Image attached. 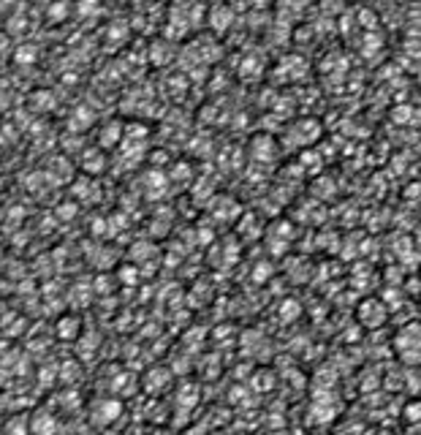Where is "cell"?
<instances>
[{
  "label": "cell",
  "instance_id": "obj_9",
  "mask_svg": "<svg viewBox=\"0 0 421 435\" xmlns=\"http://www.w3.org/2000/svg\"><path fill=\"white\" fill-rule=\"evenodd\" d=\"M3 435H30V416L27 414H11L3 422Z\"/></svg>",
  "mask_w": 421,
  "mask_h": 435
},
{
  "label": "cell",
  "instance_id": "obj_19",
  "mask_svg": "<svg viewBox=\"0 0 421 435\" xmlns=\"http://www.w3.org/2000/svg\"><path fill=\"white\" fill-rule=\"evenodd\" d=\"M14 3H16V0H0V14H5V19L14 16L16 11H22V8H16Z\"/></svg>",
  "mask_w": 421,
  "mask_h": 435
},
{
  "label": "cell",
  "instance_id": "obj_21",
  "mask_svg": "<svg viewBox=\"0 0 421 435\" xmlns=\"http://www.w3.org/2000/svg\"><path fill=\"white\" fill-rule=\"evenodd\" d=\"M3 261H5V256H3V245H0V270H3Z\"/></svg>",
  "mask_w": 421,
  "mask_h": 435
},
{
  "label": "cell",
  "instance_id": "obj_4",
  "mask_svg": "<svg viewBox=\"0 0 421 435\" xmlns=\"http://www.w3.org/2000/svg\"><path fill=\"white\" fill-rule=\"evenodd\" d=\"M386 316H389V310H386L378 299H367V302H361V307H359V321H361L364 327H370V329H378V327L386 321Z\"/></svg>",
  "mask_w": 421,
  "mask_h": 435
},
{
  "label": "cell",
  "instance_id": "obj_1",
  "mask_svg": "<svg viewBox=\"0 0 421 435\" xmlns=\"http://www.w3.org/2000/svg\"><path fill=\"white\" fill-rule=\"evenodd\" d=\"M120 416H123V400L115 397V395L95 397V400L87 405V419H90L95 427H112Z\"/></svg>",
  "mask_w": 421,
  "mask_h": 435
},
{
  "label": "cell",
  "instance_id": "obj_10",
  "mask_svg": "<svg viewBox=\"0 0 421 435\" xmlns=\"http://www.w3.org/2000/svg\"><path fill=\"white\" fill-rule=\"evenodd\" d=\"M47 174H49V180H52L55 185H60V183H69V180H71V163L66 161V158H55V161L49 163Z\"/></svg>",
  "mask_w": 421,
  "mask_h": 435
},
{
  "label": "cell",
  "instance_id": "obj_3",
  "mask_svg": "<svg viewBox=\"0 0 421 435\" xmlns=\"http://www.w3.org/2000/svg\"><path fill=\"white\" fill-rule=\"evenodd\" d=\"M60 433V422L49 408H38L30 416V435H58Z\"/></svg>",
  "mask_w": 421,
  "mask_h": 435
},
{
  "label": "cell",
  "instance_id": "obj_2",
  "mask_svg": "<svg viewBox=\"0 0 421 435\" xmlns=\"http://www.w3.org/2000/svg\"><path fill=\"white\" fill-rule=\"evenodd\" d=\"M397 357L408 364H421V324H408L394 338Z\"/></svg>",
  "mask_w": 421,
  "mask_h": 435
},
{
  "label": "cell",
  "instance_id": "obj_16",
  "mask_svg": "<svg viewBox=\"0 0 421 435\" xmlns=\"http://www.w3.org/2000/svg\"><path fill=\"white\" fill-rule=\"evenodd\" d=\"M228 19H231L228 8H215V11H212V16H210V25L215 27V30H226Z\"/></svg>",
  "mask_w": 421,
  "mask_h": 435
},
{
  "label": "cell",
  "instance_id": "obj_7",
  "mask_svg": "<svg viewBox=\"0 0 421 435\" xmlns=\"http://www.w3.org/2000/svg\"><path fill=\"white\" fill-rule=\"evenodd\" d=\"M169 381H171V373L166 367H149L144 375V389L149 395H160L169 389Z\"/></svg>",
  "mask_w": 421,
  "mask_h": 435
},
{
  "label": "cell",
  "instance_id": "obj_15",
  "mask_svg": "<svg viewBox=\"0 0 421 435\" xmlns=\"http://www.w3.org/2000/svg\"><path fill=\"white\" fill-rule=\"evenodd\" d=\"M5 25H8V33H11V36H19L22 30H27V19L22 16V11H16L14 16H8Z\"/></svg>",
  "mask_w": 421,
  "mask_h": 435
},
{
  "label": "cell",
  "instance_id": "obj_14",
  "mask_svg": "<svg viewBox=\"0 0 421 435\" xmlns=\"http://www.w3.org/2000/svg\"><path fill=\"white\" fill-rule=\"evenodd\" d=\"M30 106L38 109V112H49V109L55 106V98H52V93H47V90H36V93L30 95Z\"/></svg>",
  "mask_w": 421,
  "mask_h": 435
},
{
  "label": "cell",
  "instance_id": "obj_17",
  "mask_svg": "<svg viewBox=\"0 0 421 435\" xmlns=\"http://www.w3.org/2000/svg\"><path fill=\"white\" fill-rule=\"evenodd\" d=\"M95 11H98V0H79V8H76L79 16H87V14H95Z\"/></svg>",
  "mask_w": 421,
  "mask_h": 435
},
{
  "label": "cell",
  "instance_id": "obj_18",
  "mask_svg": "<svg viewBox=\"0 0 421 435\" xmlns=\"http://www.w3.org/2000/svg\"><path fill=\"white\" fill-rule=\"evenodd\" d=\"M73 215H76V204H73V202H63V204L58 207V217H60V220H71Z\"/></svg>",
  "mask_w": 421,
  "mask_h": 435
},
{
  "label": "cell",
  "instance_id": "obj_20",
  "mask_svg": "<svg viewBox=\"0 0 421 435\" xmlns=\"http://www.w3.org/2000/svg\"><path fill=\"white\" fill-rule=\"evenodd\" d=\"M120 281L123 283H136V270L134 267H123L120 270Z\"/></svg>",
  "mask_w": 421,
  "mask_h": 435
},
{
  "label": "cell",
  "instance_id": "obj_22",
  "mask_svg": "<svg viewBox=\"0 0 421 435\" xmlns=\"http://www.w3.org/2000/svg\"><path fill=\"white\" fill-rule=\"evenodd\" d=\"M106 435H120V433H106Z\"/></svg>",
  "mask_w": 421,
  "mask_h": 435
},
{
  "label": "cell",
  "instance_id": "obj_5",
  "mask_svg": "<svg viewBox=\"0 0 421 435\" xmlns=\"http://www.w3.org/2000/svg\"><path fill=\"white\" fill-rule=\"evenodd\" d=\"M79 166H82V172H84V174H90V177L101 174V172L106 169V155H104V150H101V147H90V150H82Z\"/></svg>",
  "mask_w": 421,
  "mask_h": 435
},
{
  "label": "cell",
  "instance_id": "obj_12",
  "mask_svg": "<svg viewBox=\"0 0 421 435\" xmlns=\"http://www.w3.org/2000/svg\"><path fill=\"white\" fill-rule=\"evenodd\" d=\"M93 126V112L87 109V106H79L76 112H73V117L69 120V128L71 131H87Z\"/></svg>",
  "mask_w": 421,
  "mask_h": 435
},
{
  "label": "cell",
  "instance_id": "obj_13",
  "mask_svg": "<svg viewBox=\"0 0 421 435\" xmlns=\"http://www.w3.org/2000/svg\"><path fill=\"white\" fill-rule=\"evenodd\" d=\"M69 14H71L69 0H55V3L47 5V19H49V22H63Z\"/></svg>",
  "mask_w": 421,
  "mask_h": 435
},
{
  "label": "cell",
  "instance_id": "obj_6",
  "mask_svg": "<svg viewBox=\"0 0 421 435\" xmlns=\"http://www.w3.org/2000/svg\"><path fill=\"white\" fill-rule=\"evenodd\" d=\"M55 332H58V338L60 340H71V343H76L79 338H82V318L79 316H73V313H66V316H60L58 318V327H55Z\"/></svg>",
  "mask_w": 421,
  "mask_h": 435
},
{
  "label": "cell",
  "instance_id": "obj_8",
  "mask_svg": "<svg viewBox=\"0 0 421 435\" xmlns=\"http://www.w3.org/2000/svg\"><path fill=\"white\" fill-rule=\"evenodd\" d=\"M123 139H125L123 123H106V126L98 131V147H101V150H112V147L120 145Z\"/></svg>",
  "mask_w": 421,
  "mask_h": 435
},
{
  "label": "cell",
  "instance_id": "obj_11",
  "mask_svg": "<svg viewBox=\"0 0 421 435\" xmlns=\"http://www.w3.org/2000/svg\"><path fill=\"white\" fill-rule=\"evenodd\" d=\"M36 60H38V47H33V44H19V47L14 49V63H16V66L27 69V66H33Z\"/></svg>",
  "mask_w": 421,
  "mask_h": 435
}]
</instances>
